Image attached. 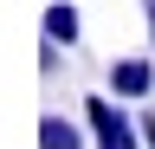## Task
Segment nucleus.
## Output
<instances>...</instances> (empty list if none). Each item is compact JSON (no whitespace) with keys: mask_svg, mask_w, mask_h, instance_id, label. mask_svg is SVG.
I'll return each mask as SVG.
<instances>
[{"mask_svg":"<svg viewBox=\"0 0 155 149\" xmlns=\"http://www.w3.org/2000/svg\"><path fill=\"white\" fill-rule=\"evenodd\" d=\"M104 84H110V97H123V104H142L149 91H155V65L142 59V52H123V59H110Z\"/></svg>","mask_w":155,"mask_h":149,"instance_id":"2","label":"nucleus"},{"mask_svg":"<svg viewBox=\"0 0 155 149\" xmlns=\"http://www.w3.org/2000/svg\"><path fill=\"white\" fill-rule=\"evenodd\" d=\"M39 149H84V130L71 117H58V110H45L39 117Z\"/></svg>","mask_w":155,"mask_h":149,"instance_id":"4","label":"nucleus"},{"mask_svg":"<svg viewBox=\"0 0 155 149\" xmlns=\"http://www.w3.org/2000/svg\"><path fill=\"white\" fill-rule=\"evenodd\" d=\"M39 26H45V46H52V52H58V46L71 52V46H78V32H84V13H78L71 0H52V7H45V20H39Z\"/></svg>","mask_w":155,"mask_h":149,"instance_id":"3","label":"nucleus"},{"mask_svg":"<svg viewBox=\"0 0 155 149\" xmlns=\"http://www.w3.org/2000/svg\"><path fill=\"white\" fill-rule=\"evenodd\" d=\"M142 143H149V149H155V117H142Z\"/></svg>","mask_w":155,"mask_h":149,"instance_id":"6","label":"nucleus"},{"mask_svg":"<svg viewBox=\"0 0 155 149\" xmlns=\"http://www.w3.org/2000/svg\"><path fill=\"white\" fill-rule=\"evenodd\" d=\"M84 104V130L97 149H149L142 143V117H129L123 97H78Z\"/></svg>","mask_w":155,"mask_h":149,"instance_id":"1","label":"nucleus"},{"mask_svg":"<svg viewBox=\"0 0 155 149\" xmlns=\"http://www.w3.org/2000/svg\"><path fill=\"white\" fill-rule=\"evenodd\" d=\"M142 20H149V39H155V0H142Z\"/></svg>","mask_w":155,"mask_h":149,"instance_id":"5","label":"nucleus"}]
</instances>
